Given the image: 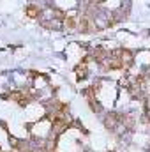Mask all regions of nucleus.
I'll return each instance as SVG.
<instances>
[{
	"mask_svg": "<svg viewBox=\"0 0 150 152\" xmlns=\"http://www.w3.org/2000/svg\"><path fill=\"white\" fill-rule=\"evenodd\" d=\"M25 12H27L28 18H37L39 14H41V9H39V5H36V4H30V5H27Z\"/></svg>",
	"mask_w": 150,
	"mask_h": 152,
	"instance_id": "obj_1",
	"label": "nucleus"
}]
</instances>
